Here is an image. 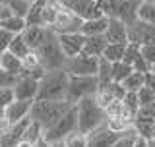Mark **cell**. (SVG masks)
<instances>
[{
    "label": "cell",
    "instance_id": "obj_34",
    "mask_svg": "<svg viewBox=\"0 0 155 147\" xmlns=\"http://www.w3.org/2000/svg\"><path fill=\"white\" fill-rule=\"evenodd\" d=\"M0 95H2V101H0V103H2V109L18 99V97H16V89L10 87V85H0Z\"/></svg>",
    "mask_w": 155,
    "mask_h": 147
},
{
    "label": "cell",
    "instance_id": "obj_28",
    "mask_svg": "<svg viewBox=\"0 0 155 147\" xmlns=\"http://www.w3.org/2000/svg\"><path fill=\"white\" fill-rule=\"evenodd\" d=\"M8 51H12L14 54H18L19 58H23V56H27L29 52H31V47L27 45V41H25V37H23V33H18V35L14 37V41L10 43Z\"/></svg>",
    "mask_w": 155,
    "mask_h": 147
},
{
    "label": "cell",
    "instance_id": "obj_20",
    "mask_svg": "<svg viewBox=\"0 0 155 147\" xmlns=\"http://www.w3.org/2000/svg\"><path fill=\"white\" fill-rule=\"evenodd\" d=\"M109 45V39L107 35H85V45H84V52L85 54H91V56H103L105 48Z\"/></svg>",
    "mask_w": 155,
    "mask_h": 147
},
{
    "label": "cell",
    "instance_id": "obj_5",
    "mask_svg": "<svg viewBox=\"0 0 155 147\" xmlns=\"http://www.w3.org/2000/svg\"><path fill=\"white\" fill-rule=\"evenodd\" d=\"M143 0H99V6L109 18L124 19L126 23H132L138 19V10Z\"/></svg>",
    "mask_w": 155,
    "mask_h": 147
},
{
    "label": "cell",
    "instance_id": "obj_33",
    "mask_svg": "<svg viewBox=\"0 0 155 147\" xmlns=\"http://www.w3.org/2000/svg\"><path fill=\"white\" fill-rule=\"evenodd\" d=\"M140 51L149 68H155V43H143V45H140Z\"/></svg>",
    "mask_w": 155,
    "mask_h": 147
},
{
    "label": "cell",
    "instance_id": "obj_24",
    "mask_svg": "<svg viewBox=\"0 0 155 147\" xmlns=\"http://www.w3.org/2000/svg\"><path fill=\"white\" fill-rule=\"evenodd\" d=\"M0 29H8L12 33H23L27 29V19L23 16H12L6 19H0Z\"/></svg>",
    "mask_w": 155,
    "mask_h": 147
},
{
    "label": "cell",
    "instance_id": "obj_8",
    "mask_svg": "<svg viewBox=\"0 0 155 147\" xmlns=\"http://www.w3.org/2000/svg\"><path fill=\"white\" fill-rule=\"evenodd\" d=\"M33 105H35V101L16 99L14 103H10L8 106H4L2 109V120H0V132H6L12 124L29 118V116H31Z\"/></svg>",
    "mask_w": 155,
    "mask_h": 147
},
{
    "label": "cell",
    "instance_id": "obj_42",
    "mask_svg": "<svg viewBox=\"0 0 155 147\" xmlns=\"http://www.w3.org/2000/svg\"><path fill=\"white\" fill-rule=\"evenodd\" d=\"M147 2H155V0H147Z\"/></svg>",
    "mask_w": 155,
    "mask_h": 147
},
{
    "label": "cell",
    "instance_id": "obj_36",
    "mask_svg": "<svg viewBox=\"0 0 155 147\" xmlns=\"http://www.w3.org/2000/svg\"><path fill=\"white\" fill-rule=\"evenodd\" d=\"M16 147H37L35 143H31V141H27V139H21V141H18V145Z\"/></svg>",
    "mask_w": 155,
    "mask_h": 147
},
{
    "label": "cell",
    "instance_id": "obj_40",
    "mask_svg": "<svg viewBox=\"0 0 155 147\" xmlns=\"http://www.w3.org/2000/svg\"><path fill=\"white\" fill-rule=\"evenodd\" d=\"M51 145H52V147H68L64 141H54V143H51Z\"/></svg>",
    "mask_w": 155,
    "mask_h": 147
},
{
    "label": "cell",
    "instance_id": "obj_38",
    "mask_svg": "<svg viewBox=\"0 0 155 147\" xmlns=\"http://www.w3.org/2000/svg\"><path fill=\"white\" fill-rule=\"evenodd\" d=\"M145 145H147V147H155V136H151V138L145 139Z\"/></svg>",
    "mask_w": 155,
    "mask_h": 147
},
{
    "label": "cell",
    "instance_id": "obj_18",
    "mask_svg": "<svg viewBox=\"0 0 155 147\" xmlns=\"http://www.w3.org/2000/svg\"><path fill=\"white\" fill-rule=\"evenodd\" d=\"M109 23H110V18L107 16V14H101V16L84 19L81 33L87 35V37H89V35H105L107 29H109Z\"/></svg>",
    "mask_w": 155,
    "mask_h": 147
},
{
    "label": "cell",
    "instance_id": "obj_22",
    "mask_svg": "<svg viewBox=\"0 0 155 147\" xmlns=\"http://www.w3.org/2000/svg\"><path fill=\"white\" fill-rule=\"evenodd\" d=\"M126 48H128V43H109L101 58H107L109 62H120L124 60Z\"/></svg>",
    "mask_w": 155,
    "mask_h": 147
},
{
    "label": "cell",
    "instance_id": "obj_16",
    "mask_svg": "<svg viewBox=\"0 0 155 147\" xmlns=\"http://www.w3.org/2000/svg\"><path fill=\"white\" fill-rule=\"evenodd\" d=\"M120 134H116L109 128V126H101V128L93 130L89 134V145L87 147H113V143L118 139Z\"/></svg>",
    "mask_w": 155,
    "mask_h": 147
},
{
    "label": "cell",
    "instance_id": "obj_29",
    "mask_svg": "<svg viewBox=\"0 0 155 147\" xmlns=\"http://www.w3.org/2000/svg\"><path fill=\"white\" fill-rule=\"evenodd\" d=\"M138 19L143 23H149V25H155V2L143 0L138 10Z\"/></svg>",
    "mask_w": 155,
    "mask_h": 147
},
{
    "label": "cell",
    "instance_id": "obj_43",
    "mask_svg": "<svg viewBox=\"0 0 155 147\" xmlns=\"http://www.w3.org/2000/svg\"><path fill=\"white\" fill-rule=\"evenodd\" d=\"M151 70H153V72H155V68H151Z\"/></svg>",
    "mask_w": 155,
    "mask_h": 147
},
{
    "label": "cell",
    "instance_id": "obj_17",
    "mask_svg": "<svg viewBox=\"0 0 155 147\" xmlns=\"http://www.w3.org/2000/svg\"><path fill=\"white\" fill-rule=\"evenodd\" d=\"M0 72L21 76L23 74V60L18 54H14L12 51L2 48V52H0Z\"/></svg>",
    "mask_w": 155,
    "mask_h": 147
},
{
    "label": "cell",
    "instance_id": "obj_44",
    "mask_svg": "<svg viewBox=\"0 0 155 147\" xmlns=\"http://www.w3.org/2000/svg\"><path fill=\"white\" fill-rule=\"evenodd\" d=\"M31 2H35V0H31Z\"/></svg>",
    "mask_w": 155,
    "mask_h": 147
},
{
    "label": "cell",
    "instance_id": "obj_37",
    "mask_svg": "<svg viewBox=\"0 0 155 147\" xmlns=\"http://www.w3.org/2000/svg\"><path fill=\"white\" fill-rule=\"evenodd\" d=\"M136 147H147V145H145V138H142V136H140L138 141H136Z\"/></svg>",
    "mask_w": 155,
    "mask_h": 147
},
{
    "label": "cell",
    "instance_id": "obj_6",
    "mask_svg": "<svg viewBox=\"0 0 155 147\" xmlns=\"http://www.w3.org/2000/svg\"><path fill=\"white\" fill-rule=\"evenodd\" d=\"M99 91V77L97 76H70L66 99L76 105L85 97H93Z\"/></svg>",
    "mask_w": 155,
    "mask_h": 147
},
{
    "label": "cell",
    "instance_id": "obj_35",
    "mask_svg": "<svg viewBox=\"0 0 155 147\" xmlns=\"http://www.w3.org/2000/svg\"><path fill=\"white\" fill-rule=\"evenodd\" d=\"M0 31H2V48H8L10 43L14 41V37H16L18 33H12V31H8V29H0Z\"/></svg>",
    "mask_w": 155,
    "mask_h": 147
},
{
    "label": "cell",
    "instance_id": "obj_32",
    "mask_svg": "<svg viewBox=\"0 0 155 147\" xmlns=\"http://www.w3.org/2000/svg\"><path fill=\"white\" fill-rule=\"evenodd\" d=\"M97 77H99V85H107L113 81V62H109L107 58H101Z\"/></svg>",
    "mask_w": 155,
    "mask_h": 147
},
{
    "label": "cell",
    "instance_id": "obj_7",
    "mask_svg": "<svg viewBox=\"0 0 155 147\" xmlns=\"http://www.w3.org/2000/svg\"><path fill=\"white\" fill-rule=\"evenodd\" d=\"M74 130H78V106L72 105L64 114L58 118L51 128L45 130V139L54 143V141H62L68 134H72Z\"/></svg>",
    "mask_w": 155,
    "mask_h": 147
},
{
    "label": "cell",
    "instance_id": "obj_3",
    "mask_svg": "<svg viewBox=\"0 0 155 147\" xmlns=\"http://www.w3.org/2000/svg\"><path fill=\"white\" fill-rule=\"evenodd\" d=\"M70 106H72V103L66 101V99H60V101L37 99L35 105H33V109H31V118L35 122H39V124L47 130V128H51Z\"/></svg>",
    "mask_w": 155,
    "mask_h": 147
},
{
    "label": "cell",
    "instance_id": "obj_14",
    "mask_svg": "<svg viewBox=\"0 0 155 147\" xmlns=\"http://www.w3.org/2000/svg\"><path fill=\"white\" fill-rule=\"evenodd\" d=\"M130 27V41L138 43V45H143V43H155V25H149V23H143L140 19L128 23Z\"/></svg>",
    "mask_w": 155,
    "mask_h": 147
},
{
    "label": "cell",
    "instance_id": "obj_2",
    "mask_svg": "<svg viewBox=\"0 0 155 147\" xmlns=\"http://www.w3.org/2000/svg\"><path fill=\"white\" fill-rule=\"evenodd\" d=\"M76 106H78V128L81 132L91 134L93 130L107 124V110L97 103L95 95L81 99L80 103H76Z\"/></svg>",
    "mask_w": 155,
    "mask_h": 147
},
{
    "label": "cell",
    "instance_id": "obj_21",
    "mask_svg": "<svg viewBox=\"0 0 155 147\" xmlns=\"http://www.w3.org/2000/svg\"><path fill=\"white\" fill-rule=\"evenodd\" d=\"M107 126L116 134H124L130 126H134V118L126 114H116V116H107Z\"/></svg>",
    "mask_w": 155,
    "mask_h": 147
},
{
    "label": "cell",
    "instance_id": "obj_41",
    "mask_svg": "<svg viewBox=\"0 0 155 147\" xmlns=\"http://www.w3.org/2000/svg\"><path fill=\"white\" fill-rule=\"evenodd\" d=\"M151 136H155V122H153V132H151Z\"/></svg>",
    "mask_w": 155,
    "mask_h": 147
},
{
    "label": "cell",
    "instance_id": "obj_9",
    "mask_svg": "<svg viewBox=\"0 0 155 147\" xmlns=\"http://www.w3.org/2000/svg\"><path fill=\"white\" fill-rule=\"evenodd\" d=\"M99 56H91L85 52H80L76 56H68L66 58V72L70 76H97L99 72Z\"/></svg>",
    "mask_w": 155,
    "mask_h": 147
},
{
    "label": "cell",
    "instance_id": "obj_12",
    "mask_svg": "<svg viewBox=\"0 0 155 147\" xmlns=\"http://www.w3.org/2000/svg\"><path fill=\"white\" fill-rule=\"evenodd\" d=\"M14 89H16V97H18V99L37 101V95H39V80L23 72L21 76L18 77Z\"/></svg>",
    "mask_w": 155,
    "mask_h": 147
},
{
    "label": "cell",
    "instance_id": "obj_27",
    "mask_svg": "<svg viewBox=\"0 0 155 147\" xmlns=\"http://www.w3.org/2000/svg\"><path fill=\"white\" fill-rule=\"evenodd\" d=\"M62 141H64L68 147H87L89 145V134H85V132H81L78 128V130L72 132V134H68Z\"/></svg>",
    "mask_w": 155,
    "mask_h": 147
},
{
    "label": "cell",
    "instance_id": "obj_31",
    "mask_svg": "<svg viewBox=\"0 0 155 147\" xmlns=\"http://www.w3.org/2000/svg\"><path fill=\"white\" fill-rule=\"evenodd\" d=\"M0 4H6L16 16H27L29 8H31V0H0Z\"/></svg>",
    "mask_w": 155,
    "mask_h": 147
},
{
    "label": "cell",
    "instance_id": "obj_30",
    "mask_svg": "<svg viewBox=\"0 0 155 147\" xmlns=\"http://www.w3.org/2000/svg\"><path fill=\"white\" fill-rule=\"evenodd\" d=\"M132 72H134V66H132V64H128V62H124V60H120V62H113V81L122 83Z\"/></svg>",
    "mask_w": 155,
    "mask_h": 147
},
{
    "label": "cell",
    "instance_id": "obj_25",
    "mask_svg": "<svg viewBox=\"0 0 155 147\" xmlns=\"http://www.w3.org/2000/svg\"><path fill=\"white\" fill-rule=\"evenodd\" d=\"M145 77H147V74H145V72L134 70V72L122 81V85L126 87V91H134V93H138V91L145 85Z\"/></svg>",
    "mask_w": 155,
    "mask_h": 147
},
{
    "label": "cell",
    "instance_id": "obj_4",
    "mask_svg": "<svg viewBox=\"0 0 155 147\" xmlns=\"http://www.w3.org/2000/svg\"><path fill=\"white\" fill-rule=\"evenodd\" d=\"M39 56H41V62L45 66V70H52V68H64L66 64V54L60 47V41H58V33H54L52 29H48V35L43 41V45L37 48Z\"/></svg>",
    "mask_w": 155,
    "mask_h": 147
},
{
    "label": "cell",
    "instance_id": "obj_1",
    "mask_svg": "<svg viewBox=\"0 0 155 147\" xmlns=\"http://www.w3.org/2000/svg\"><path fill=\"white\" fill-rule=\"evenodd\" d=\"M68 81H70V74L66 72V68L45 70L43 77L39 80V95H37V99H52V101L66 99Z\"/></svg>",
    "mask_w": 155,
    "mask_h": 147
},
{
    "label": "cell",
    "instance_id": "obj_15",
    "mask_svg": "<svg viewBox=\"0 0 155 147\" xmlns=\"http://www.w3.org/2000/svg\"><path fill=\"white\" fill-rule=\"evenodd\" d=\"M105 35L109 39V43H130V27L124 19L110 18L109 29Z\"/></svg>",
    "mask_w": 155,
    "mask_h": 147
},
{
    "label": "cell",
    "instance_id": "obj_23",
    "mask_svg": "<svg viewBox=\"0 0 155 147\" xmlns=\"http://www.w3.org/2000/svg\"><path fill=\"white\" fill-rule=\"evenodd\" d=\"M45 2H47V0H35V2H31V8H29V12L25 16L27 25H45V21H43Z\"/></svg>",
    "mask_w": 155,
    "mask_h": 147
},
{
    "label": "cell",
    "instance_id": "obj_13",
    "mask_svg": "<svg viewBox=\"0 0 155 147\" xmlns=\"http://www.w3.org/2000/svg\"><path fill=\"white\" fill-rule=\"evenodd\" d=\"M60 47L64 51L66 56H76L80 52H84V45H85V35L81 31H74V33H62L58 35Z\"/></svg>",
    "mask_w": 155,
    "mask_h": 147
},
{
    "label": "cell",
    "instance_id": "obj_26",
    "mask_svg": "<svg viewBox=\"0 0 155 147\" xmlns=\"http://www.w3.org/2000/svg\"><path fill=\"white\" fill-rule=\"evenodd\" d=\"M23 139L31 141V143H39L41 139H45V128H43L39 122H35L33 118H29V124L25 128V134H23Z\"/></svg>",
    "mask_w": 155,
    "mask_h": 147
},
{
    "label": "cell",
    "instance_id": "obj_39",
    "mask_svg": "<svg viewBox=\"0 0 155 147\" xmlns=\"http://www.w3.org/2000/svg\"><path fill=\"white\" fill-rule=\"evenodd\" d=\"M37 147H52V145H51V141H47V139H41V141L37 143Z\"/></svg>",
    "mask_w": 155,
    "mask_h": 147
},
{
    "label": "cell",
    "instance_id": "obj_11",
    "mask_svg": "<svg viewBox=\"0 0 155 147\" xmlns=\"http://www.w3.org/2000/svg\"><path fill=\"white\" fill-rule=\"evenodd\" d=\"M66 10H70L72 14L80 16L81 19H89L95 16H101L103 10L99 6V0H58Z\"/></svg>",
    "mask_w": 155,
    "mask_h": 147
},
{
    "label": "cell",
    "instance_id": "obj_19",
    "mask_svg": "<svg viewBox=\"0 0 155 147\" xmlns=\"http://www.w3.org/2000/svg\"><path fill=\"white\" fill-rule=\"evenodd\" d=\"M48 29L51 27H47V25H27V29L23 31V37H25L27 45L31 47V51H37L43 45V41L48 35Z\"/></svg>",
    "mask_w": 155,
    "mask_h": 147
},
{
    "label": "cell",
    "instance_id": "obj_10",
    "mask_svg": "<svg viewBox=\"0 0 155 147\" xmlns=\"http://www.w3.org/2000/svg\"><path fill=\"white\" fill-rule=\"evenodd\" d=\"M81 25H84V19L76 14H72L70 10H66L60 4V10H58V16L54 19V23L51 25V29L58 35L62 33H74V31H81Z\"/></svg>",
    "mask_w": 155,
    "mask_h": 147
}]
</instances>
